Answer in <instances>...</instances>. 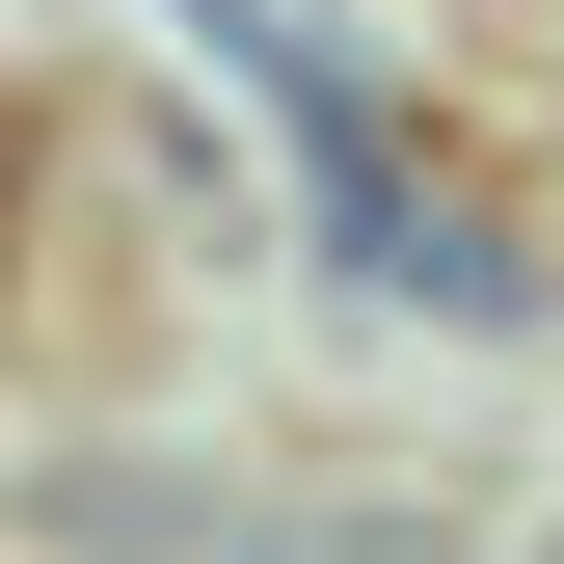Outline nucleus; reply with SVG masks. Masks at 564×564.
Wrapping results in <instances>:
<instances>
[{
    "label": "nucleus",
    "mask_w": 564,
    "mask_h": 564,
    "mask_svg": "<svg viewBox=\"0 0 564 564\" xmlns=\"http://www.w3.org/2000/svg\"><path fill=\"white\" fill-rule=\"evenodd\" d=\"M82 538H134V564H188V511H162V484H82ZM242 564H377V538H323V511H296V538H242Z\"/></svg>",
    "instance_id": "obj_1"
}]
</instances>
